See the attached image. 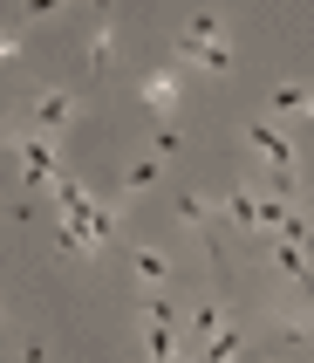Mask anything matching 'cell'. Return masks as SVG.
<instances>
[{"mask_svg": "<svg viewBox=\"0 0 314 363\" xmlns=\"http://www.w3.org/2000/svg\"><path fill=\"white\" fill-rule=\"evenodd\" d=\"M55 199H62V233H69V247H89V254H96V247L117 233V213H110V206H89L69 179H55Z\"/></svg>", "mask_w": 314, "mask_h": 363, "instance_id": "1", "label": "cell"}, {"mask_svg": "<svg viewBox=\"0 0 314 363\" xmlns=\"http://www.w3.org/2000/svg\"><path fill=\"white\" fill-rule=\"evenodd\" d=\"M185 55H192V62H205L212 76H226V69H233V48L219 41V21H212V14H198L192 28H185Z\"/></svg>", "mask_w": 314, "mask_h": 363, "instance_id": "2", "label": "cell"}, {"mask_svg": "<svg viewBox=\"0 0 314 363\" xmlns=\"http://www.w3.org/2000/svg\"><path fill=\"white\" fill-rule=\"evenodd\" d=\"M246 144H253L260 158L274 164V179H280V185H294V144L280 138V130H267V123H246Z\"/></svg>", "mask_w": 314, "mask_h": 363, "instance_id": "3", "label": "cell"}, {"mask_svg": "<svg viewBox=\"0 0 314 363\" xmlns=\"http://www.w3.org/2000/svg\"><path fill=\"white\" fill-rule=\"evenodd\" d=\"M14 158H21V179L28 185H55V151H48V138H14Z\"/></svg>", "mask_w": 314, "mask_h": 363, "instance_id": "4", "label": "cell"}, {"mask_svg": "<svg viewBox=\"0 0 314 363\" xmlns=\"http://www.w3.org/2000/svg\"><path fill=\"white\" fill-rule=\"evenodd\" d=\"M69 117H76V96H69V89H48V96L35 103V123H41V130H62Z\"/></svg>", "mask_w": 314, "mask_h": 363, "instance_id": "5", "label": "cell"}, {"mask_svg": "<svg viewBox=\"0 0 314 363\" xmlns=\"http://www.w3.org/2000/svg\"><path fill=\"white\" fill-rule=\"evenodd\" d=\"M274 117H314V89L280 82V89H274Z\"/></svg>", "mask_w": 314, "mask_h": 363, "instance_id": "6", "label": "cell"}, {"mask_svg": "<svg viewBox=\"0 0 314 363\" xmlns=\"http://www.w3.org/2000/svg\"><path fill=\"white\" fill-rule=\"evenodd\" d=\"M144 103H151L157 117H171V110H178V76H151V82H144Z\"/></svg>", "mask_w": 314, "mask_h": 363, "instance_id": "7", "label": "cell"}, {"mask_svg": "<svg viewBox=\"0 0 314 363\" xmlns=\"http://www.w3.org/2000/svg\"><path fill=\"white\" fill-rule=\"evenodd\" d=\"M130 267H137V281H164V274H171V261H164L157 247H137V254H130Z\"/></svg>", "mask_w": 314, "mask_h": 363, "instance_id": "8", "label": "cell"}, {"mask_svg": "<svg viewBox=\"0 0 314 363\" xmlns=\"http://www.w3.org/2000/svg\"><path fill=\"white\" fill-rule=\"evenodd\" d=\"M178 213H185V226H198V233H212V206L198 199V192H185V199H178Z\"/></svg>", "mask_w": 314, "mask_h": 363, "instance_id": "9", "label": "cell"}, {"mask_svg": "<svg viewBox=\"0 0 314 363\" xmlns=\"http://www.w3.org/2000/svg\"><path fill=\"white\" fill-rule=\"evenodd\" d=\"M144 185H157V158H137V164H130V192H144Z\"/></svg>", "mask_w": 314, "mask_h": 363, "instance_id": "10", "label": "cell"}, {"mask_svg": "<svg viewBox=\"0 0 314 363\" xmlns=\"http://www.w3.org/2000/svg\"><path fill=\"white\" fill-rule=\"evenodd\" d=\"M7 55H14V35H0V62H7Z\"/></svg>", "mask_w": 314, "mask_h": 363, "instance_id": "11", "label": "cell"}]
</instances>
